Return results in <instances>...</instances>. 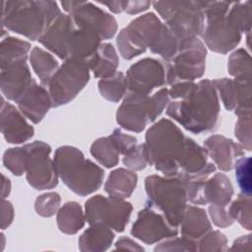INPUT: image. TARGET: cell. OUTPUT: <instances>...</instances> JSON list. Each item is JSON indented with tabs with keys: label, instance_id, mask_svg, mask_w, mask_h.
I'll use <instances>...</instances> for the list:
<instances>
[{
	"label": "cell",
	"instance_id": "32",
	"mask_svg": "<svg viewBox=\"0 0 252 252\" xmlns=\"http://www.w3.org/2000/svg\"><path fill=\"white\" fill-rule=\"evenodd\" d=\"M92 156L105 167H113L119 161V150L111 138L101 137L96 139L91 146Z\"/></svg>",
	"mask_w": 252,
	"mask_h": 252
},
{
	"label": "cell",
	"instance_id": "42",
	"mask_svg": "<svg viewBox=\"0 0 252 252\" xmlns=\"http://www.w3.org/2000/svg\"><path fill=\"white\" fill-rule=\"evenodd\" d=\"M227 240L219 230H210L197 241V251H226Z\"/></svg>",
	"mask_w": 252,
	"mask_h": 252
},
{
	"label": "cell",
	"instance_id": "23",
	"mask_svg": "<svg viewBox=\"0 0 252 252\" xmlns=\"http://www.w3.org/2000/svg\"><path fill=\"white\" fill-rule=\"evenodd\" d=\"M233 193L231 181L223 173H216L204 181L203 194L205 204L228 207Z\"/></svg>",
	"mask_w": 252,
	"mask_h": 252
},
{
	"label": "cell",
	"instance_id": "2",
	"mask_svg": "<svg viewBox=\"0 0 252 252\" xmlns=\"http://www.w3.org/2000/svg\"><path fill=\"white\" fill-rule=\"evenodd\" d=\"M61 14L54 1L16 0L2 2V28L38 40L47 28Z\"/></svg>",
	"mask_w": 252,
	"mask_h": 252
},
{
	"label": "cell",
	"instance_id": "7",
	"mask_svg": "<svg viewBox=\"0 0 252 252\" xmlns=\"http://www.w3.org/2000/svg\"><path fill=\"white\" fill-rule=\"evenodd\" d=\"M164 24L154 13L142 15L123 28L116 39L121 56L130 60L151 48L157 41Z\"/></svg>",
	"mask_w": 252,
	"mask_h": 252
},
{
	"label": "cell",
	"instance_id": "44",
	"mask_svg": "<svg viewBox=\"0 0 252 252\" xmlns=\"http://www.w3.org/2000/svg\"><path fill=\"white\" fill-rule=\"evenodd\" d=\"M234 135L240 142V145L243 147V149L250 152L252 149L251 115L238 116V119L235 123Z\"/></svg>",
	"mask_w": 252,
	"mask_h": 252
},
{
	"label": "cell",
	"instance_id": "6",
	"mask_svg": "<svg viewBox=\"0 0 252 252\" xmlns=\"http://www.w3.org/2000/svg\"><path fill=\"white\" fill-rule=\"evenodd\" d=\"M207 1H155L154 8L166 22L178 42L198 37L205 27Z\"/></svg>",
	"mask_w": 252,
	"mask_h": 252
},
{
	"label": "cell",
	"instance_id": "51",
	"mask_svg": "<svg viewBox=\"0 0 252 252\" xmlns=\"http://www.w3.org/2000/svg\"><path fill=\"white\" fill-rule=\"evenodd\" d=\"M152 2L151 1H145V0H125L124 4V12L130 15H135L138 13H141L143 11H146L150 6Z\"/></svg>",
	"mask_w": 252,
	"mask_h": 252
},
{
	"label": "cell",
	"instance_id": "9",
	"mask_svg": "<svg viewBox=\"0 0 252 252\" xmlns=\"http://www.w3.org/2000/svg\"><path fill=\"white\" fill-rule=\"evenodd\" d=\"M206 47L198 37L179 42L175 56L166 64L165 83L172 86L201 78L206 68Z\"/></svg>",
	"mask_w": 252,
	"mask_h": 252
},
{
	"label": "cell",
	"instance_id": "53",
	"mask_svg": "<svg viewBox=\"0 0 252 252\" xmlns=\"http://www.w3.org/2000/svg\"><path fill=\"white\" fill-rule=\"evenodd\" d=\"M230 250L250 251L251 250V234H246L234 240Z\"/></svg>",
	"mask_w": 252,
	"mask_h": 252
},
{
	"label": "cell",
	"instance_id": "41",
	"mask_svg": "<svg viewBox=\"0 0 252 252\" xmlns=\"http://www.w3.org/2000/svg\"><path fill=\"white\" fill-rule=\"evenodd\" d=\"M60 203L61 198L58 193L47 192L41 194L35 199L34 209L37 215L44 218H50L58 212L60 209Z\"/></svg>",
	"mask_w": 252,
	"mask_h": 252
},
{
	"label": "cell",
	"instance_id": "45",
	"mask_svg": "<svg viewBox=\"0 0 252 252\" xmlns=\"http://www.w3.org/2000/svg\"><path fill=\"white\" fill-rule=\"evenodd\" d=\"M169 94L166 88L160 89L149 97V112L150 122L155 121L169 103Z\"/></svg>",
	"mask_w": 252,
	"mask_h": 252
},
{
	"label": "cell",
	"instance_id": "36",
	"mask_svg": "<svg viewBox=\"0 0 252 252\" xmlns=\"http://www.w3.org/2000/svg\"><path fill=\"white\" fill-rule=\"evenodd\" d=\"M228 73L234 78L251 77V57L244 48L233 51L227 61Z\"/></svg>",
	"mask_w": 252,
	"mask_h": 252
},
{
	"label": "cell",
	"instance_id": "33",
	"mask_svg": "<svg viewBox=\"0 0 252 252\" xmlns=\"http://www.w3.org/2000/svg\"><path fill=\"white\" fill-rule=\"evenodd\" d=\"M97 86L101 96L111 102H118L128 90L126 76L118 71L112 77L100 79Z\"/></svg>",
	"mask_w": 252,
	"mask_h": 252
},
{
	"label": "cell",
	"instance_id": "27",
	"mask_svg": "<svg viewBox=\"0 0 252 252\" xmlns=\"http://www.w3.org/2000/svg\"><path fill=\"white\" fill-rule=\"evenodd\" d=\"M119 65L118 55L111 43H100L95 55L88 62L90 70L95 78L105 79L112 77Z\"/></svg>",
	"mask_w": 252,
	"mask_h": 252
},
{
	"label": "cell",
	"instance_id": "28",
	"mask_svg": "<svg viewBox=\"0 0 252 252\" xmlns=\"http://www.w3.org/2000/svg\"><path fill=\"white\" fill-rule=\"evenodd\" d=\"M137 183L138 175L134 170L120 167L110 172L104 184V190L110 196L125 199L132 195Z\"/></svg>",
	"mask_w": 252,
	"mask_h": 252
},
{
	"label": "cell",
	"instance_id": "5",
	"mask_svg": "<svg viewBox=\"0 0 252 252\" xmlns=\"http://www.w3.org/2000/svg\"><path fill=\"white\" fill-rule=\"evenodd\" d=\"M147 206L161 213L167 222L177 227L187 207V193L183 181L177 177L149 175L145 179Z\"/></svg>",
	"mask_w": 252,
	"mask_h": 252
},
{
	"label": "cell",
	"instance_id": "20",
	"mask_svg": "<svg viewBox=\"0 0 252 252\" xmlns=\"http://www.w3.org/2000/svg\"><path fill=\"white\" fill-rule=\"evenodd\" d=\"M32 81L27 60L14 62L1 68L0 87L2 94L8 99L17 101Z\"/></svg>",
	"mask_w": 252,
	"mask_h": 252
},
{
	"label": "cell",
	"instance_id": "55",
	"mask_svg": "<svg viewBox=\"0 0 252 252\" xmlns=\"http://www.w3.org/2000/svg\"><path fill=\"white\" fill-rule=\"evenodd\" d=\"M2 198L7 197L11 191V182L10 179L7 178L4 174H2Z\"/></svg>",
	"mask_w": 252,
	"mask_h": 252
},
{
	"label": "cell",
	"instance_id": "47",
	"mask_svg": "<svg viewBox=\"0 0 252 252\" xmlns=\"http://www.w3.org/2000/svg\"><path fill=\"white\" fill-rule=\"evenodd\" d=\"M111 140L116 145L117 149L119 150L120 155L127 154L132 148L137 145V138L128 134H125L121 131V129L116 128L113 130L111 135L109 136Z\"/></svg>",
	"mask_w": 252,
	"mask_h": 252
},
{
	"label": "cell",
	"instance_id": "30",
	"mask_svg": "<svg viewBox=\"0 0 252 252\" xmlns=\"http://www.w3.org/2000/svg\"><path fill=\"white\" fill-rule=\"evenodd\" d=\"M30 61L41 85L48 86L51 78L59 68L57 60L49 52L38 46H34L31 51Z\"/></svg>",
	"mask_w": 252,
	"mask_h": 252
},
{
	"label": "cell",
	"instance_id": "46",
	"mask_svg": "<svg viewBox=\"0 0 252 252\" xmlns=\"http://www.w3.org/2000/svg\"><path fill=\"white\" fill-rule=\"evenodd\" d=\"M155 251H197V242L184 236L165 240L155 247Z\"/></svg>",
	"mask_w": 252,
	"mask_h": 252
},
{
	"label": "cell",
	"instance_id": "34",
	"mask_svg": "<svg viewBox=\"0 0 252 252\" xmlns=\"http://www.w3.org/2000/svg\"><path fill=\"white\" fill-rule=\"evenodd\" d=\"M251 205V196L240 193L238 197L231 202L228 208V213L231 218L248 230H251L252 227Z\"/></svg>",
	"mask_w": 252,
	"mask_h": 252
},
{
	"label": "cell",
	"instance_id": "11",
	"mask_svg": "<svg viewBox=\"0 0 252 252\" xmlns=\"http://www.w3.org/2000/svg\"><path fill=\"white\" fill-rule=\"evenodd\" d=\"M61 5L72 17L77 28L92 30L101 39H109L117 32L116 19L92 2L63 1Z\"/></svg>",
	"mask_w": 252,
	"mask_h": 252
},
{
	"label": "cell",
	"instance_id": "35",
	"mask_svg": "<svg viewBox=\"0 0 252 252\" xmlns=\"http://www.w3.org/2000/svg\"><path fill=\"white\" fill-rule=\"evenodd\" d=\"M237 94V103L234 112L237 116L251 115V77L234 78Z\"/></svg>",
	"mask_w": 252,
	"mask_h": 252
},
{
	"label": "cell",
	"instance_id": "10",
	"mask_svg": "<svg viewBox=\"0 0 252 252\" xmlns=\"http://www.w3.org/2000/svg\"><path fill=\"white\" fill-rule=\"evenodd\" d=\"M132 211L130 202L110 195H95L85 204V217L89 224L103 223L117 232L125 229Z\"/></svg>",
	"mask_w": 252,
	"mask_h": 252
},
{
	"label": "cell",
	"instance_id": "38",
	"mask_svg": "<svg viewBox=\"0 0 252 252\" xmlns=\"http://www.w3.org/2000/svg\"><path fill=\"white\" fill-rule=\"evenodd\" d=\"M227 16L236 25L241 32L250 33L251 30V5L249 1L233 2L227 12Z\"/></svg>",
	"mask_w": 252,
	"mask_h": 252
},
{
	"label": "cell",
	"instance_id": "26",
	"mask_svg": "<svg viewBox=\"0 0 252 252\" xmlns=\"http://www.w3.org/2000/svg\"><path fill=\"white\" fill-rule=\"evenodd\" d=\"M112 228L103 223L90 224L79 237L78 245L82 252H102L106 251L114 239Z\"/></svg>",
	"mask_w": 252,
	"mask_h": 252
},
{
	"label": "cell",
	"instance_id": "54",
	"mask_svg": "<svg viewBox=\"0 0 252 252\" xmlns=\"http://www.w3.org/2000/svg\"><path fill=\"white\" fill-rule=\"evenodd\" d=\"M101 5H105L108 7V9L115 13V14H119L124 12V4H125V0H118V1H108V2H98Z\"/></svg>",
	"mask_w": 252,
	"mask_h": 252
},
{
	"label": "cell",
	"instance_id": "12",
	"mask_svg": "<svg viewBox=\"0 0 252 252\" xmlns=\"http://www.w3.org/2000/svg\"><path fill=\"white\" fill-rule=\"evenodd\" d=\"M28 151L26 177L29 184L36 190L52 189L58 184V174L53 159L50 158L51 147L34 141L26 145Z\"/></svg>",
	"mask_w": 252,
	"mask_h": 252
},
{
	"label": "cell",
	"instance_id": "43",
	"mask_svg": "<svg viewBox=\"0 0 252 252\" xmlns=\"http://www.w3.org/2000/svg\"><path fill=\"white\" fill-rule=\"evenodd\" d=\"M123 163L131 170H142L146 168L148 163V158L146 153L145 144L136 145L127 154L124 155Z\"/></svg>",
	"mask_w": 252,
	"mask_h": 252
},
{
	"label": "cell",
	"instance_id": "31",
	"mask_svg": "<svg viewBox=\"0 0 252 252\" xmlns=\"http://www.w3.org/2000/svg\"><path fill=\"white\" fill-rule=\"evenodd\" d=\"M31 44L20 38L7 36L3 38L0 45V65L1 68L22 60L28 59Z\"/></svg>",
	"mask_w": 252,
	"mask_h": 252
},
{
	"label": "cell",
	"instance_id": "52",
	"mask_svg": "<svg viewBox=\"0 0 252 252\" xmlns=\"http://www.w3.org/2000/svg\"><path fill=\"white\" fill-rule=\"evenodd\" d=\"M115 249L118 250H131V251H144V248L137 242L129 237L122 236L115 243Z\"/></svg>",
	"mask_w": 252,
	"mask_h": 252
},
{
	"label": "cell",
	"instance_id": "19",
	"mask_svg": "<svg viewBox=\"0 0 252 252\" xmlns=\"http://www.w3.org/2000/svg\"><path fill=\"white\" fill-rule=\"evenodd\" d=\"M23 115L13 104L5 101L2 97L1 131L5 140L10 144H22L33 136V127L27 122Z\"/></svg>",
	"mask_w": 252,
	"mask_h": 252
},
{
	"label": "cell",
	"instance_id": "14",
	"mask_svg": "<svg viewBox=\"0 0 252 252\" xmlns=\"http://www.w3.org/2000/svg\"><path fill=\"white\" fill-rule=\"evenodd\" d=\"M177 233V227L170 225L162 214L149 206L138 213L131 228V234L147 244L176 236Z\"/></svg>",
	"mask_w": 252,
	"mask_h": 252
},
{
	"label": "cell",
	"instance_id": "48",
	"mask_svg": "<svg viewBox=\"0 0 252 252\" xmlns=\"http://www.w3.org/2000/svg\"><path fill=\"white\" fill-rule=\"evenodd\" d=\"M209 215L218 227H227L231 225L234 221V220L231 218V216L228 213V208L223 206H217V205H211L209 206Z\"/></svg>",
	"mask_w": 252,
	"mask_h": 252
},
{
	"label": "cell",
	"instance_id": "40",
	"mask_svg": "<svg viewBox=\"0 0 252 252\" xmlns=\"http://www.w3.org/2000/svg\"><path fill=\"white\" fill-rule=\"evenodd\" d=\"M233 167L235 168V178L241 193L251 196V158L241 156V158H236Z\"/></svg>",
	"mask_w": 252,
	"mask_h": 252
},
{
	"label": "cell",
	"instance_id": "16",
	"mask_svg": "<svg viewBox=\"0 0 252 252\" xmlns=\"http://www.w3.org/2000/svg\"><path fill=\"white\" fill-rule=\"evenodd\" d=\"M149 94L129 92L116 111V122L125 130L142 132L150 122Z\"/></svg>",
	"mask_w": 252,
	"mask_h": 252
},
{
	"label": "cell",
	"instance_id": "49",
	"mask_svg": "<svg viewBox=\"0 0 252 252\" xmlns=\"http://www.w3.org/2000/svg\"><path fill=\"white\" fill-rule=\"evenodd\" d=\"M196 83L194 82H179L171 86L168 90L169 96L173 99H182L186 97L194 89Z\"/></svg>",
	"mask_w": 252,
	"mask_h": 252
},
{
	"label": "cell",
	"instance_id": "18",
	"mask_svg": "<svg viewBox=\"0 0 252 252\" xmlns=\"http://www.w3.org/2000/svg\"><path fill=\"white\" fill-rule=\"evenodd\" d=\"M76 25L69 14L61 13L47 28L38 41L59 58H69V47Z\"/></svg>",
	"mask_w": 252,
	"mask_h": 252
},
{
	"label": "cell",
	"instance_id": "24",
	"mask_svg": "<svg viewBox=\"0 0 252 252\" xmlns=\"http://www.w3.org/2000/svg\"><path fill=\"white\" fill-rule=\"evenodd\" d=\"M101 38L92 30L77 28L74 30L70 41L69 58L84 60L87 64L95 55Z\"/></svg>",
	"mask_w": 252,
	"mask_h": 252
},
{
	"label": "cell",
	"instance_id": "37",
	"mask_svg": "<svg viewBox=\"0 0 252 252\" xmlns=\"http://www.w3.org/2000/svg\"><path fill=\"white\" fill-rule=\"evenodd\" d=\"M28 151L26 145L23 147L10 148L3 155V164L14 175L21 176L26 172Z\"/></svg>",
	"mask_w": 252,
	"mask_h": 252
},
{
	"label": "cell",
	"instance_id": "1",
	"mask_svg": "<svg viewBox=\"0 0 252 252\" xmlns=\"http://www.w3.org/2000/svg\"><path fill=\"white\" fill-rule=\"evenodd\" d=\"M166 114L194 134L216 130L220 121V100L212 81L201 80L186 97L169 102Z\"/></svg>",
	"mask_w": 252,
	"mask_h": 252
},
{
	"label": "cell",
	"instance_id": "39",
	"mask_svg": "<svg viewBox=\"0 0 252 252\" xmlns=\"http://www.w3.org/2000/svg\"><path fill=\"white\" fill-rule=\"evenodd\" d=\"M218 94H220V99L226 110H234L237 103V94L236 86L233 80L227 78H221L212 81Z\"/></svg>",
	"mask_w": 252,
	"mask_h": 252
},
{
	"label": "cell",
	"instance_id": "8",
	"mask_svg": "<svg viewBox=\"0 0 252 252\" xmlns=\"http://www.w3.org/2000/svg\"><path fill=\"white\" fill-rule=\"evenodd\" d=\"M90 80L88 64L79 58L70 57L57 69L48 84L52 106L58 107L72 101Z\"/></svg>",
	"mask_w": 252,
	"mask_h": 252
},
{
	"label": "cell",
	"instance_id": "15",
	"mask_svg": "<svg viewBox=\"0 0 252 252\" xmlns=\"http://www.w3.org/2000/svg\"><path fill=\"white\" fill-rule=\"evenodd\" d=\"M126 81L129 92L149 94L165 84L164 66L154 58L141 59L127 70Z\"/></svg>",
	"mask_w": 252,
	"mask_h": 252
},
{
	"label": "cell",
	"instance_id": "3",
	"mask_svg": "<svg viewBox=\"0 0 252 252\" xmlns=\"http://www.w3.org/2000/svg\"><path fill=\"white\" fill-rule=\"evenodd\" d=\"M145 138L148 163L165 176H177L186 143L181 129L171 120L162 118L149 128Z\"/></svg>",
	"mask_w": 252,
	"mask_h": 252
},
{
	"label": "cell",
	"instance_id": "4",
	"mask_svg": "<svg viewBox=\"0 0 252 252\" xmlns=\"http://www.w3.org/2000/svg\"><path fill=\"white\" fill-rule=\"evenodd\" d=\"M58 176L75 194L87 196L102 184L104 171L97 164L85 158L76 147L61 146L56 149L53 158Z\"/></svg>",
	"mask_w": 252,
	"mask_h": 252
},
{
	"label": "cell",
	"instance_id": "29",
	"mask_svg": "<svg viewBox=\"0 0 252 252\" xmlns=\"http://www.w3.org/2000/svg\"><path fill=\"white\" fill-rule=\"evenodd\" d=\"M56 220L60 231L66 234H75L84 226L86 217L81 205L70 201L58 210Z\"/></svg>",
	"mask_w": 252,
	"mask_h": 252
},
{
	"label": "cell",
	"instance_id": "17",
	"mask_svg": "<svg viewBox=\"0 0 252 252\" xmlns=\"http://www.w3.org/2000/svg\"><path fill=\"white\" fill-rule=\"evenodd\" d=\"M208 153L204 147L193 139L186 137L185 149L179 161L177 177L185 179H206L216 171L214 163L208 160Z\"/></svg>",
	"mask_w": 252,
	"mask_h": 252
},
{
	"label": "cell",
	"instance_id": "13",
	"mask_svg": "<svg viewBox=\"0 0 252 252\" xmlns=\"http://www.w3.org/2000/svg\"><path fill=\"white\" fill-rule=\"evenodd\" d=\"M202 36L212 51L225 54L239 44L242 32L226 14L205 19Z\"/></svg>",
	"mask_w": 252,
	"mask_h": 252
},
{
	"label": "cell",
	"instance_id": "21",
	"mask_svg": "<svg viewBox=\"0 0 252 252\" xmlns=\"http://www.w3.org/2000/svg\"><path fill=\"white\" fill-rule=\"evenodd\" d=\"M204 148L221 171L231 170L236 158L244 156V149L240 144L221 135L208 137L204 142Z\"/></svg>",
	"mask_w": 252,
	"mask_h": 252
},
{
	"label": "cell",
	"instance_id": "22",
	"mask_svg": "<svg viewBox=\"0 0 252 252\" xmlns=\"http://www.w3.org/2000/svg\"><path fill=\"white\" fill-rule=\"evenodd\" d=\"M16 102L24 116L34 124L40 122L52 107L49 93L34 80Z\"/></svg>",
	"mask_w": 252,
	"mask_h": 252
},
{
	"label": "cell",
	"instance_id": "25",
	"mask_svg": "<svg viewBox=\"0 0 252 252\" xmlns=\"http://www.w3.org/2000/svg\"><path fill=\"white\" fill-rule=\"evenodd\" d=\"M179 225L182 236L195 242L212 229L206 211L196 206L186 207Z\"/></svg>",
	"mask_w": 252,
	"mask_h": 252
},
{
	"label": "cell",
	"instance_id": "50",
	"mask_svg": "<svg viewBox=\"0 0 252 252\" xmlns=\"http://www.w3.org/2000/svg\"><path fill=\"white\" fill-rule=\"evenodd\" d=\"M14 219V208L10 201L2 198L1 201V228H7L13 221Z\"/></svg>",
	"mask_w": 252,
	"mask_h": 252
}]
</instances>
